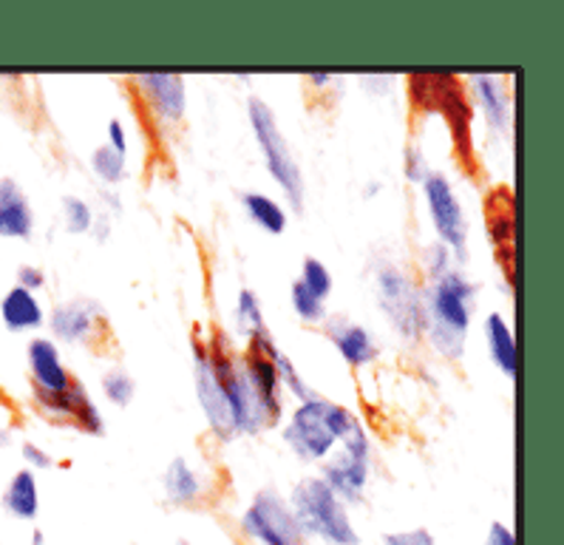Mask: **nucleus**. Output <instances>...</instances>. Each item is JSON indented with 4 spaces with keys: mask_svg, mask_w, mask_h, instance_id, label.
<instances>
[{
    "mask_svg": "<svg viewBox=\"0 0 564 545\" xmlns=\"http://www.w3.org/2000/svg\"><path fill=\"white\" fill-rule=\"evenodd\" d=\"M468 88H471L485 122L494 131H508L511 128V92L505 88L502 74H471Z\"/></svg>",
    "mask_w": 564,
    "mask_h": 545,
    "instance_id": "19",
    "label": "nucleus"
},
{
    "mask_svg": "<svg viewBox=\"0 0 564 545\" xmlns=\"http://www.w3.org/2000/svg\"><path fill=\"white\" fill-rule=\"evenodd\" d=\"M94 205L88 200H83L80 193H66L61 200V216H63V227L74 236H80V233H91L94 225Z\"/></svg>",
    "mask_w": 564,
    "mask_h": 545,
    "instance_id": "26",
    "label": "nucleus"
},
{
    "mask_svg": "<svg viewBox=\"0 0 564 545\" xmlns=\"http://www.w3.org/2000/svg\"><path fill=\"white\" fill-rule=\"evenodd\" d=\"M91 236L97 242H106L111 236V213L100 211L94 213V225H91Z\"/></svg>",
    "mask_w": 564,
    "mask_h": 545,
    "instance_id": "39",
    "label": "nucleus"
},
{
    "mask_svg": "<svg viewBox=\"0 0 564 545\" xmlns=\"http://www.w3.org/2000/svg\"><path fill=\"white\" fill-rule=\"evenodd\" d=\"M34 211L26 191L14 177H0V236L3 239H32Z\"/></svg>",
    "mask_w": 564,
    "mask_h": 545,
    "instance_id": "17",
    "label": "nucleus"
},
{
    "mask_svg": "<svg viewBox=\"0 0 564 545\" xmlns=\"http://www.w3.org/2000/svg\"><path fill=\"white\" fill-rule=\"evenodd\" d=\"M3 509L18 520H34L41 512V489L32 469H18L3 492Z\"/></svg>",
    "mask_w": 564,
    "mask_h": 545,
    "instance_id": "23",
    "label": "nucleus"
},
{
    "mask_svg": "<svg viewBox=\"0 0 564 545\" xmlns=\"http://www.w3.org/2000/svg\"><path fill=\"white\" fill-rule=\"evenodd\" d=\"M272 364H275V370H279L281 386H284L286 393L295 395V398H299V400H306V398H313V395H318L313 389V386L306 384L304 375H301L299 370H295L293 359H290V355H286L284 350H281V346H279V350H275V353H272Z\"/></svg>",
    "mask_w": 564,
    "mask_h": 545,
    "instance_id": "29",
    "label": "nucleus"
},
{
    "mask_svg": "<svg viewBox=\"0 0 564 545\" xmlns=\"http://www.w3.org/2000/svg\"><path fill=\"white\" fill-rule=\"evenodd\" d=\"M191 353H193V384H196V398H199L207 426H210L213 435H216L219 440H232L239 432H236L230 400H227L219 375H216V370H213V361H210V353H207L205 333H202V330H193Z\"/></svg>",
    "mask_w": 564,
    "mask_h": 545,
    "instance_id": "10",
    "label": "nucleus"
},
{
    "mask_svg": "<svg viewBox=\"0 0 564 545\" xmlns=\"http://www.w3.org/2000/svg\"><path fill=\"white\" fill-rule=\"evenodd\" d=\"M0 319L12 333H32L46 324V310L37 293H29L23 287H9L7 296L0 299Z\"/></svg>",
    "mask_w": 564,
    "mask_h": 545,
    "instance_id": "20",
    "label": "nucleus"
},
{
    "mask_svg": "<svg viewBox=\"0 0 564 545\" xmlns=\"http://www.w3.org/2000/svg\"><path fill=\"white\" fill-rule=\"evenodd\" d=\"M142 97H145L148 111L160 126H176L185 117L187 108V88L182 74L171 72H151L137 77Z\"/></svg>",
    "mask_w": 564,
    "mask_h": 545,
    "instance_id": "13",
    "label": "nucleus"
},
{
    "mask_svg": "<svg viewBox=\"0 0 564 545\" xmlns=\"http://www.w3.org/2000/svg\"><path fill=\"white\" fill-rule=\"evenodd\" d=\"M326 335L340 353V359L349 366H366L378 359V344H375L372 333L366 330L358 321H349L344 316H333L326 321Z\"/></svg>",
    "mask_w": 564,
    "mask_h": 545,
    "instance_id": "18",
    "label": "nucleus"
},
{
    "mask_svg": "<svg viewBox=\"0 0 564 545\" xmlns=\"http://www.w3.org/2000/svg\"><path fill=\"white\" fill-rule=\"evenodd\" d=\"M106 146H111L113 151H120V153H128V131H126V122L122 120H108L106 126Z\"/></svg>",
    "mask_w": 564,
    "mask_h": 545,
    "instance_id": "37",
    "label": "nucleus"
},
{
    "mask_svg": "<svg viewBox=\"0 0 564 545\" xmlns=\"http://www.w3.org/2000/svg\"><path fill=\"white\" fill-rule=\"evenodd\" d=\"M43 539H46V537H43L41 528H34V532H32V543H29V545H43Z\"/></svg>",
    "mask_w": 564,
    "mask_h": 545,
    "instance_id": "41",
    "label": "nucleus"
},
{
    "mask_svg": "<svg viewBox=\"0 0 564 545\" xmlns=\"http://www.w3.org/2000/svg\"><path fill=\"white\" fill-rule=\"evenodd\" d=\"M482 545H517V537H513V532L508 528V525L497 520V523H491L488 534H485Z\"/></svg>",
    "mask_w": 564,
    "mask_h": 545,
    "instance_id": "38",
    "label": "nucleus"
},
{
    "mask_svg": "<svg viewBox=\"0 0 564 545\" xmlns=\"http://www.w3.org/2000/svg\"><path fill=\"white\" fill-rule=\"evenodd\" d=\"M409 83L423 88L425 106L443 111L445 122H448V131L454 137V146L459 148L465 160H474L471 148V103L463 92V81L454 77V74H434V77H412Z\"/></svg>",
    "mask_w": 564,
    "mask_h": 545,
    "instance_id": "11",
    "label": "nucleus"
},
{
    "mask_svg": "<svg viewBox=\"0 0 564 545\" xmlns=\"http://www.w3.org/2000/svg\"><path fill=\"white\" fill-rule=\"evenodd\" d=\"M299 281L306 287V290H313V293L324 301L326 296L333 293V272H329V267H326L318 256H306V259L301 261Z\"/></svg>",
    "mask_w": 564,
    "mask_h": 545,
    "instance_id": "31",
    "label": "nucleus"
},
{
    "mask_svg": "<svg viewBox=\"0 0 564 545\" xmlns=\"http://www.w3.org/2000/svg\"><path fill=\"white\" fill-rule=\"evenodd\" d=\"M383 545H434V537L429 528H405V532H389L383 537Z\"/></svg>",
    "mask_w": 564,
    "mask_h": 545,
    "instance_id": "34",
    "label": "nucleus"
},
{
    "mask_svg": "<svg viewBox=\"0 0 564 545\" xmlns=\"http://www.w3.org/2000/svg\"><path fill=\"white\" fill-rule=\"evenodd\" d=\"M210 474L199 466H193L185 455H176L162 474V489H165V498L171 505L202 503L210 492Z\"/></svg>",
    "mask_w": 564,
    "mask_h": 545,
    "instance_id": "16",
    "label": "nucleus"
},
{
    "mask_svg": "<svg viewBox=\"0 0 564 545\" xmlns=\"http://www.w3.org/2000/svg\"><path fill=\"white\" fill-rule=\"evenodd\" d=\"M34 400L46 409L48 415L63 420H72L77 429H83L86 435H102L106 432V418H102L100 406L94 404V398L88 395L86 386L80 381H74L66 393H34Z\"/></svg>",
    "mask_w": 564,
    "mask_h": 545,
    "instance_id": "14",
    "label": "nucleus"
},
{
    "mask_svg": "<svg viewBox=\"0 0 564 545\" xmlns=\"http://www.w3.org/2000/svg\"><path fill=\"white\" fill-rule=\"evenodd\" d=\"M423 196L432 225L437 231V242L452 247L457 259H465V247H468V220H465L463 202H459L454 182L448 180L445 171H432L423 180Z\"/></svg>",
    "mask_w": 564,
    "mask_h": 545,
    "instance_id": "9",
    "label": "nucleus"
},
{
    "mask_svg": "<svg viewBox=\"0 0 564 545\" xmlns=\"http://www.w3.org/2000/svg\"><path fill=\"white\" fill-rule=\"evenodd\" d=\"M239 523L241 532L259 545H304L306 539L290 500L272 485L252 494Z\"/></svg>",
    "mask_w": 564,
    "mask_h": 545,
    "instance_id": "7",
    "label": "nucleus"
},
{
    "mask_svg": "<svg viewBox=\"0 0 564 545\" xmlns=\"http://www.w3.org/2000/svg\"><path fill=\"white\" fill-rule=\"evenodd\" d=\"M247 120H250L252 133H256V142H259V151L261 157H264L267 171H270L272 180L279 182L286 202H290L295 211H301L306 200L304 171H301V162L295 160L293 148H290L284 131H281L279 117H275V111H272V106L264 97L250 94V100H247Z\"/></svg>",
    "mask_w": 564,
    "mask_h": 545,
    "instance_id": "4",
    "label": "nucleus"
},
{
    "mask_svg": "<svg viewBox=\"0 0 564 545\" xmlns=\"http://www.w3.org/2000/svg\"><path fill=\"white\" fill-rule=\"evenodd\" d=\"M100 386L102 395H106L113 406H128L133 400V395H137V378H133L122 364H113L111 370H106L100 378Z\"/></svg>",
    "mask_w": 564,
    "mask_h": 545,
    "instance_id": "27",
    "label": "nucleus"
},
{
    "mask_svg": "<svg viewBox=\"0 0 564 545\" xmlns=\"http://www.w3.org/2000/svg\"><path fill=\"white\" fill-rule=\"evenodd\" d=\"M29 373L34 381V393H66L74 384V375L68 373L66 361L61 355V346L54 344L46 335H34L26 346Z\"/></svg>",
    "mask_w": 564,
    "mask_h": 545,
    "instance_id": "15",
    "label": "nucleus"
},
{
    "mask_svg": "<svg viewBox=\"0 0 564 545\" xmlns=\"http://www.w3.org/2000/svg\"><path fill=\"white\" fill-rule=\"evenodd\" d=\"M454 256L452 247H445L443 242H432V245H425L423 250V267L425 276L432 279V276H440V272H448L454 267Z\"/></svg>",
    "mask_w": 564,
    "mask_h": 545,
    "instance_id": "33",
    "label": "nucleus"
},
{
    "mask_svg": "<svg viewBox=\"0 0 564 545\" xmlns=\"http://www.w3.org/2000/svg\"><path fill=\"white\" fill-rule=\"evenodd\" d=\"M46 321L52 333L66 344H91L106 330L108 316L106 307L91 296H74V299L54 307Z\"/></svg>",
    "mask_w": 564,
    "mask_h": 545,
    "instance_id": "12",
    "label": "nucleus"
},
{
    "mask_svg": "<svg viewBox=\"0 0 564 545\" xmlns=\"http://www.w3.org/2000/svg\"><path fill=\"white\" fill-rule=\"evenodd\" d=\"M21 455H23V460L29 463L26 469H32V472H41V469H52L54 466L52 455H48L41 444H34V440H23Z\"/></svg>",
    "mask_w": 564,
    "mask_h": 545,
    "instance_id": "35",
    "label": "nucleus"
},
{
    "mask_svg": "<svg viewBox=\"0 0 564 545\" xmlns=\"http://www.w3.org/2000/svg\"><path fill=\"white\" fill-rule=\"evenodd\" d=\"M355 424H358V415L349 406L324 398V395H313V398L299 400L281 438L299 455V460L318 463L329 458L333 449H338Z\"/></svg>",
    "mask_w": 564,
    "mask_h": 545,
    "instance_id": "2",
    "label": "nucleus"
},
{
    "mask_svg": "<svg viewBox=\"0 0 564 545\" xmlns=\"http://www.w3.org/2000/svg\"><path fill=\"white\" fill-rule=\"evenodd\" d=\"M375 299L380 310L389 319V324L403 335L405 341H414L423 335L425 310H423V290L417 281L403 270V267L383 261L375 272Z\"/></svg>",
    "mask_w": 564,
    "mask_h": 545,
    "instance_id": "6",
    "label": "nucleus"
},
{
    "mask_svg": "<svg viewBox=\"0 0 564 545\" xmlns=\"http://www.w3.org/2000/svg\"><path fill=\"white\" fill-rule=\"evenodd\" d=\"M12 444V432L9 429H0V446H9Z\"/></svg>",
    "mask_w": 564,
    "mask_h": 545,
    "instance_id": "40",
    "label": "nucleus"
},
{
    "mask_svg": "<svg viewBox=\"0 0 564 545\" xmlns=\"http://www.w3.org/2000/svg\"><path fill=\"white\" fill-rule=\"evenodd\" d=\"M176 545H191V543H187V539H176Z\"/></svg>",
    "mask_w": 564,
    "mask_h": 545,
    "instance_id": "42",
    "label": "nucleus"
},
{
    "mask_svg": "<svg viewBox=\"0 0 564 545\" xmlns=\"http://www.w3.org/2000/svg\"><path fill=\"white\" fill-rule=\"evenodd\" d=\"M420 290H423L425 339L434 346V353L448 361H459L477 307V285L463 270L452 267L448 272L425 279V287Z\"/></svg>",
    "mask_w": 564,
    "mask_h": 545,
    "instance_id": "1",
    "label": "nucleus"
},
{
    "mask_svg": "<svg viewBox=\"0 0 564 545\" xmlns=\"http://www.w3.org/2000/svg\"><path fill=\"white\" fill-rule=\"evenodd\" d=\"M290 301H293V310L299 313V319L306 321V324H321V321H326V301L318 299L313 290H306L299 279L290 287Z\"/></svg>",
    "mask_w": 564,
    "mask_h": 545,
    "instance_id": "30",
    "label": "nucleus"
},
{
    "mask_svg": "<svg viewBox=\"0 0 564 545\" xmlns=\"http://www.w3.org/2000/svg\"><path fill=\"white\" fill-rule=\"evenodd\" d=\"M18 287H23L29 293H37L46 287V270L37 265H21L18 267Z\"/></svg>",
    "mask_w": 564,
    "mask_h": 545,
    "instance_id": "36",
    "label": "nucleus"
},
{
    "mask_svg": "<svg viewBox=\"0 0 564 545\" xmlns=\"http://www.w3.org/2000/svg\"><path fill=\"white\" fill-rule=\"evenodd\" d=\"M488 239L497 245L499 265L505 276H511V245H513V200L511 191L505 193V202H499V191L488 196Z\"/></svg>",
    "mask_w": 564,
    "mask_h": 545,
    "instance_id": "22",
    "label": "nucleus"
},
{
    "mask_svg": "<svg viewBox=\"0 0 564 545\" xmlns=\"http://www.w3.org/2000/svg\"><path fill=\"white\" fill-rule=\"evenodd\" d=\"M126 157H128V153L113 151L111 146L100 142V146L91 151V157H88V165H91L94 177H97L102 185L113 188V185H120V182L126 180V173H128Z\"/></svg>",
    "mask_w": 564,
    "mask_h": 545,
    "instance_id": "25",
    "label": "nucleus"
},
{
    "mask_svg": "<svg viewBox=\"0 0 564 545\" xmlns=\"http://www.w3.org/2000/svg\"><path fill=\"white\" fill-rule=\"evenodd\" d=\"M482 333L494 366H497L502 375L513 378V375H517V339H513V330L508 327V319L494 310V313L485 316Z\"/></svg>",
    "mask_w": 564,
    "mask_h": 545,
    "instance_id": "21",
    "label": "nucleus"
},
{
    "mask_svg": "<svg viewBox=\"0 0 564 545\" xmlns=\"http://www.w3.org/2000/svg\"><path fill=\"white\" fill-rule=\"evenodd\" d=\"M403 173H405V180L414 182V185H423L425 177L432 173V168H429V157H425L420 142H409V146H405Z\"/></svg>",
    "mask_w": 564,
    "mask_h": 545,
    "instance_id": "32",
    "label": "nucleus"
},
{
    "mask_svg": "<svg viewBox=\"0 0 564 545\" xmlns=\"http://www.w3.org/2000/svg\"><path fill=\"white\" fill-rule=\"evenodd\" d=\"M338 449V455L324 460L321 478L344 503H360L366 483H369V466H372V440H369L360 420L340 440Z\"/></svg>",
    "mask_w": 564,
    "mask_h": 545,
    "instance_id": "8",
    "label": "nucleus"
},
{
    "mask_svg": "<svg viewBox=\"0 0 564 545\" xmlns=\"http://www.w3.org/2000/svg\"><path fill=\"white\" fill-rule=\"evenodd\" d=\"M236 327H239V335H245V341L250 339L256 330L267 327L259 296L252 293L250 287H241L239 296H236Z\"/></svg>",
    "mask_w": 564,
    "mask_h": 545,
    "instance_id": "28",
    "label": "nucleus"
},
{
    "mask_svg": "<svg viewBox=\"0 0 564 545\" xmlns=\"http://www.w3.org/2000/svg\"><path fill=\"white\" fill-rule=\"evenodd\" d=\"M241 205H245L247 216H250L261 231L279 236L286 227V211L275 196L264 191H245L241 193Z\"/></svg>",
    "mask_w": 564,
    "mask_h": 545,
    "instance_id": "24",
    "label": "nucleus"
},
{
    "mask_svg": "<svg viewBox=\"0 0 564 545\" xmlns=\"http://www.w3.org/2000/svg\"><path fill=\"white\" fill-rule=\"evenodd\" d=\"M301 532L324 539L326 545H358L360 534L355 532L349 509L344 500L324 483V478H301L290 494Z\"/></svg>",
    "mask_w": 564,
    "mask_h": 545,
    "instance_id": "3",
    "label": "nucleus"
},
{
    "mask_svg": "<svg viewBox=\"0 0 564 545\" xmlns=\"http://www.w3.org/2000/svg\"><path fill=\"white\" fill-rule=\"evenodd\" d=\"M205 344H207V353H210L213 370H216V375H219L227 400H230L236 432L256 435L261 432V429H267L270 420H267L259 398H256V393H252V384L245 373L241 355L232 350L225 330H221V327H213L210 333L205 335Z\"/></svg>",
    "mask_w": 564,
    "mask_h": 545,
    "instance_id": "5",
    "label": "nucleus"
}]
</instances>
